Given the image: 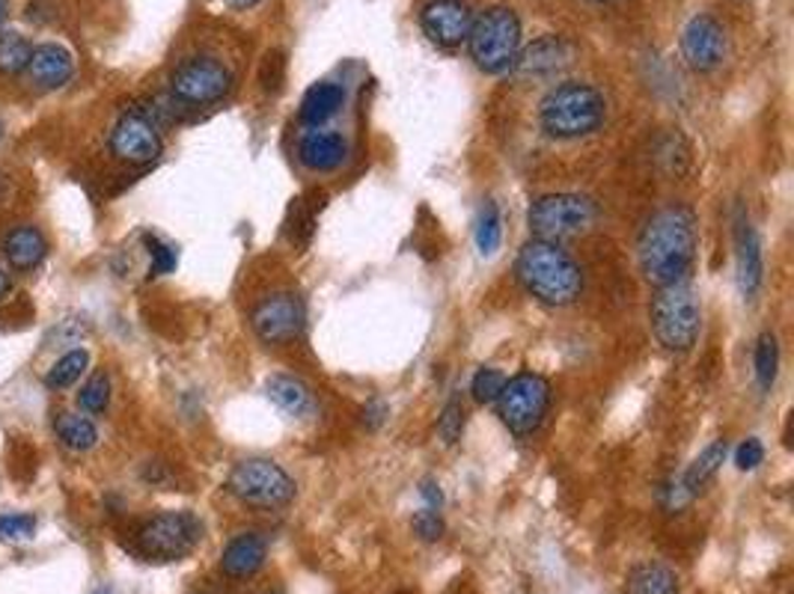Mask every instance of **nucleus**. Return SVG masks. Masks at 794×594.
Wrapping results in <instances>:
<instances>
[{"label":"nucleus","mask_w":794,"mask_h":594,"mask_svg":"<svg viewBox=\"0 0 794 594\" xmlns=\"http://www.w3.org/2000/svg\"><path fill=\"white\" fill-rule=\"evenodd\" d=\"M55 434L57 440L72 449V452H87L98 444V432L93 420L87 416H77V413H60L55 420Z\"/></svg>","instance_id":"nucleus-25"},{"label":"nucleus","mask_w":794,"mask_h":594,"mask_svg":"<svg viewBox=\"0 0 794 594\" xmlns=\"http://www.w3.org/2000/svg\"><path fill=\"white\" fill-rule=\"evenodd\" d=\"M253 334L272 348L292 346L306 327V306L294 292H274L262 298L251 313Z\"/></svg>","instance_id":"nucleus-10"},{"label":"nucleus","mask_w":794,"mask_h":594,"mask_svg":"<svg viewBox=\"0 0 794 594\" xmlns=\"http://www.w3.org/2000/svg\"><path fill=\"white\" fill-rule=\"evenodd\" d=\"M501 238H503V220H501V208L494 199H485L482 208H479L477 217V247L482 256H494L501 250Z\"/></svg>","instance_id":"nucleus-29"},{"label":"nucleus","mask_w":794,"mask_h":594,"mask_svg":"<svg viewBox=\"0 0 794 594\" xmlns=\"http://www.w3.org/2000/svg\"><path fill=\"white\" fill-rule=\"evenodd\" d=\"M3 256L15 270L39 268L48 256V238L36 227H15L3 238Z\"/></svg>","instance_id":"nucleus-19"},{"label":"nucleus","mask_w":794,"mask_h":594,"mask_svg":"<svg viewBox=\"0 0 794 594\" xmlns=\"http://www.w3.org/2000/svg\"><path fill=\"white\" fill-rule=\"evenodd\" d=\"M762 461H765V446L762 440H756V437H747V440L735 449V466H738L741 473H753Z\"/></svg>","instance_id":"nucleus-37"},{"label":"nucleus","mask_w":794,"mask_h":594,"mask_svg":"<svg viewBox=\"0 0 794 594\" xmlns=\"http://www.w3.org/2000/svg\"><path fill=\"white\" fill-rule=\"evenodd\" d=\"M568 63V45L560 39V36H542L536 39L533 45H527L518 60H515V69L521 75H551L556 72L560 65Z\"/></svg>","instance_id":"nucleus-20"},{"label":"nucleus","mask_w":794,"mask_h":594,"mask_svg":"<svg viewBox=\"0 0 794 594\" xmlns=\"http://www.w3.org/2000/svg\"><path fill=\"white\" fill-rule=\"evenodd\" d=\"M515 277L524 292L544 306H568L584 292V274L566 250L551 241H527L515 259Z\"/></svg>","instance_id":"nucleus-2"},{"label":"nucleus","mask_w":794,"mask_h":594,"mask_svg":"<svg viewBox=\"0 0 794 594\" xmlns=\"http://www.w3.org/2000/svg\"><path fill=\"white\" fill-rule=\"evenodd\" d=\"M384 420H387V404H384V401L375 399L363 408V422H366V428H372V432H375Z\"/></svg>","instance_id":"nucleus-38"},{"label":"nucleus","mask_w":794,"mask_h":594,"mask_svg":"<svg viewBox=\"0 0 794 594\" xmlns=\"http://www.w3.org/2000/svg\"><path fill=\"white\" fill-rule=\"evenodd\" d=\"M497 416L518 437H527L542 428L548 408H551V384L536 372H518L506 378L497 396Z\"/></svg>","instance_id":"nucleus-9"},{"label":"nucleus","mask_w":794,"mask_h":594,"mask_svg":"<svg viewBox=\"0 0 794 594\" xmlns=\"http://www.w3.org/2000/svg\"><path fill=\"white\" fill-rule=\"evenodd\" d=\"M265 392L289 416H306V413H313V408H316L310 387H306L304 380L292 378V375H272V378L265 380Z\"/></svg>","instance_id":"nucleus-22"},{"label":"nucleus","mask_w":794,"mask_h":594,"mask_svg":"<svg viewBox=\"0 0 794 594\" xmlns=\"http://www.w3.org/2000/svg\"><path fill=\"white\" fill-rule=\"evenodd\" d=\"M726 454H730V444L720 437L714 444H708L702 452L697 454V461L687 466L685 475H682V485L687 487V494L690 497H697L699 490L720 473V466L726 464Z\"/></svg>","instance_id":"nucleus-24"},{"label":"nucleus","mask_w":794,"mask_h":594,"mask_svg":"<svg viewBox=\"0 0 794 594\" xmlns=\"http://www.w3.org/2000/svg\"><path fill=\"white\" fill-rule=\"evenodd\" d=\"M227 490L232 497L253 508H284L294 499L292 475L268 458H248L232 466L227 478Z\"/></svg>","instance_id":"nucleus-8"},{"label":"nucleus","mask_w":794,"mask_h":594,"mask_svg":"<svg viewBox=\"0 0 794 594\" xmlns=\"http://www.w3.org/2000/svg\"><path fill=\"white\" fill-rule=\"evenodd\" d=\"M77 404H81V411L93 413V416H98V413L108 411L110 378L105 375V372H96V375H93V378L84 384V389L77 392Z\"/></svg>","instance_id":"nucleus-30"},{"label":"nucleus","mask_w":794,"mask_h":594,"mask_svg":"<svg viewBox=\"0 0 794 594\" xmlns=\"http://www.w3.org/2000/svg\"><path fill=\"white\" fill-rule=\"evenodd\" d=\"M753 366H756V384L762 392H771L777 372H780V346H777V336L762 334L753 351Z\"/></svg>","instance_id":"nucleus-28"},{"label":"nucleus","mask_w":794,"mask_h":594,"mask_svg":"<svg viewBox=\"0 0 794 594\" xmlns=\"http://www.w3.org/2000/svg\"><path fill=\"white\" fill-rule=\"evenodd\" d=\"M27 75L36 87L43 89H57L72 81L75 75V57L69 48L57 43H45L36 45L31 54V63H27Z\"/></svg>","instance_id":"nucleus-17"},{"label":"nucleus","mask_w":794,"mask_h":594,"mask_svg":"<svg viewBox=\"0 0 794 594\" xmlns=\"http://www.w3.org/2000/svg\"><path fill=\"white\" fill-rule=\"evenodd\" d=\"M625 594H682V585L673 568L661 562H640L628 571Z\"/></svg>","instance_id":"nucleus-23"},{"label":"nucleus","mask_w":794,"mask_h":594,"mask_svg":"<svg viewBox=\"0 0 794 594\" xmlns=\"http://www.w3.org/2000/svg\"><path fill=\"white\" fill-rule=\"evenodd\" d=\"M697 215L682 203L658 208L640 229L637 259L654 289L685 282L697 259Z\"/></svg>","instance_id":"nucleus-1"},{"label":"nucleus","mask_w":794,"mask_h":594,"mask_svg":"<svg viewBox=\"0 0 794 594\" xmlns=\"http://www.w3.org/2000/svg\"><path fill=\"white\" fill-rule=\"evenodd\" d=\"M7 12H10V0H0V24L7 22Z\"/></svg>","instance_id":"nucleus-42"},{"label":"nucleus","mask_w":794,"mask_h":594,"mask_svg":"<svg viewBox=\"0 0 794 594\" xmlns=\"http://www.w3.org/2000/svg\"><path fill=\"white\" fill-rule=\"evenodd\" d=\"M268 559V541L260 532H241L220 553V571L229 580H251Z\"/></svg>","instance_id":"nucleus-16"},{"label":"nucleus","mask_w":794,"mask_h":594,"mask_svg":"<svg viewBox=\"0 0 794 594\" xmlns=\"http://www.w3.org/2000/svg\"><path fill=\"white\" fill-rule=\"evenodd\" d=\"M468 45L473 63L482 72L503 75L515 69V60L521 54V22L515 10L506 3H494L489 10L473 15Z\"/></svg>","instance_id":"nucleus-5"},{"label":"nucleus","mask_w":794,"mask_h":594,"mask_svg":"<svg viewBox=\"0 0 794 594\" xmlns=\"http://www.w3.org/2000/svg\"><path fill=\"white\" fill-rule=\"evenodd\" d=\"M461 432H465V404H461V399H449L441 420H437V437L446 446H456Z\"/></svg>","instance_id":"nucleus-32"},{"label":"nucleus","mask_w":794,"mask_h":594,"mask_svg":"<svg viewBox=\"0 0 794 594\" xmlns=\"http://www.w3.org/2000/svg\"><path fill=\"white\" fill-rule=\"evenodd\" d=\"M89 368V354L84 348H75V351H65L55 366L48 368L45 375V384L51 389H69L72 384L81 380V375Z\"/></svg>","instance_id":"nucleus-27"},{"label":"nucleus","mask_w":794,"mask_h":594,"mask_svg":"<svg viewBox=\"0 0 794 594\" xmlns=\"http://www.w3.org/2000/svg\"><path fill=\"white\" fill-rule=\"evenodd\" d=\"M33 45L27 36L15 31L0 33V72L3 75H22V72H27Z\"/></svg>","instance_id":"nucleus-26"},{"label":"nucleus","mask_w":794,"mask_h":594,"mask_svg":"<svg viewBox=\"0 0 794 594\" xmlns=\"http://www.w3.org/2000/svg\"><path fill=\"white\" fill-rule=\"evenodd\" d=\"M702 330V303L690 282L661 286L652 298V334L658 346L673 354H687Z\"/></svg>","instance_id":"nucleus-4"},{"label":"nucleus","mask_w":794,"mask_h":594,"mask_svg":"<svg viewBox=\"0 0 794 594\" xmlns=\"http://www.w3.org/2000/svg\"><path fill=\"white\" fill-rule=\"evenodd\" d=\"M232 89V75L229 69L215 57H191L182 65H176L170 77V93L182 105L206 108L215 105Z\"/></svg>","instance_id":"nucleus-11"},{"label":"nucleus","mask_w":794,"mask_h":594,"mask_svg":"<svg viewBox=\"0 0 794 594\" xmlns=\"http://www.w3.org/2000/svg\"><path fill=\"white\" fill-rule=\"evenodd\" d=\"M10 292H12V277L7 274V270L0 268V301H3V298H7Z\"/></svg>","instance_id":"nucleus-40"},{"label":"nucleus","mask_w":794,"mask_h":594,"mask_svg":"<svg viewBox=\"0 0 794 594\" xmlns=\"http://www.w3.org/2000/svg\"><path fill=\"white\" fill-rule=\"evenodd\" d=\"M200 594H206V592H200Z\"/></svg>","instance_id":"nucleus-46"},{"label":"nucleus","mask_w":794,"mask_h":594,"mask_svg":"<svg viewBox=\"0 0 794 594\" xmlns=\"http://www.w3.org/2000/svg\"><path fill=\"white\" fill-rule=\"evenodd\" d=\"M346 155H349V146H346L342 134H337V131L313 129L298 141V161L304 163L306 170H313V173L337 170L339 163L346 161Z\"/></svg>","instance_id":"nucleus-18"},{"label":"nucleus","mask_w":794,"mask_h":594,"mask_svg":"<svg viewBox=\"0 0 794 594\" xmlns=\"http://www.w3.org/2000/svg\"><path fill=\"white\" fill-rule=\"evenodd\" d=\"M607 105L599 89L580 84V81H566L554 87L539 105V122L544 134L556 141H577L596 134L604 122Z\"/></svg>","instance_id":"nucleus-3"},{"label":"nucleus","mask_w":794,"mask_h":594,"mask_svg":"<svg viewBox=\"0 0 794 594\" xmlns=\"http://www.w3.org/2000/svg\"><path fill=\"white\" fill-rule=\"evenodd\" d=\"M316 232V211L313 208H306L304 199H298L292 206V223H289V238H292V244L298 247H306L310 244V238Z\"/></svg>","instance_id":"nucleus-33"},{"label":"nucleus","mask_w":794,"mask_h":594,"mask_svg":"<svg viewBox=\"0 0 794 594\" xmlns=\"http://www.w3.org/2000/svg\"><path fill=\"white\" fill-rule=\"evenodd\" d=\"M420 497L425 499V508L441 511V506H444V494H441V487H437L432 478H425L423 485H420Z\"/></svg>","instance_id":"nucleus-39"},{"label":"nucleus","mask_w":794,"mask_h":594,"mask_svg":"<svg viewBox=\"0 0 794 594\" xmlns=\"http://www.w3.org/2000/svg\"><path fill=\"white\" fill-rule=\"evenodd\" d=\"M596 217H599V208L589 196L544 194L533 199V206L527 211V227L539 241L560 244V241L589 232Z\"/></svg>","instance_id":"nucleus-7"},{"label":"nucleus","mask_w":794,"mask_h":594,"mask_svg":"<svg viewBox=\"0 0 794 594\" xmlns=\"http://www.w3.org/2000/svg\"><path fill=\"white\" fill-rule=\"evenodd\" d=\"M592 3H607V0H592Z\"/></svg>","instance_id":"nucleus-43"},{"label":"nucleus","mask_w":794,"mask_h":594,"mask_svg":"<svg viewBox=\"0 0 794 594\" xmlns=\"http://www.w3.org/2000/svg\"><path fill=\"white\" fill-rule=\"evenodd\" d=\"M682 54L694 72H711L723 63L726 57V31L718 19L706 12L694 15L682 33Z\"/></svg>","instance_id":"nucleus-13"},{"label":"nucleus","mask_w":794,"mask_h":594,"mask_svg":"<svg viewBox=\"0 0 794 594\" xmlns=\"http://www.w3.org/2000/svg\"><path fill=\"white\" fill-rule=\"evenodd\" d=\"M36 535V518L33 514H0V538L31 541Z\"/></svg>","instance_id":"nucleus-35"},{"label":"nucleus","mask_w":794,"mask_h":594,"mask_svg":"<svg viewBox=\"0 0 794 594\" xmlns=\"http://www.w3.org/2000/svg\"><path fill=\"white\" fill-rule=\"evenodd\" d=\"M342 101H346V93L339 84H330V81L313 84L301 98V122L310 129H322L327 119L337 117Z\"/></svg>","instance_id":"nucleus-21"},{"label":"nucleus","mask_w":794,"mask_h":594,"mask_svg":"<svg viewBox=\"0 0 794 594\" xmlns=\"http://www.w3.org/2000/svg\"><path fill=\"white\" fill-rule=\"evenodd\" d=\"M203 541V520L191 511H158L137 530V550L149 562H182Z\"/></svg>","instance_id":"nucleus-6"},{"label":"nucleus","mask_w":794,"mask_h":594,"mask_svg":"<svg viewBox=\"0 0 794 594\" xmlns=\"http://www.w3.org/2000/svg\"><path fill=\"white\" fill-rule=\"evenodd\" d=\"M110 151L122 163L131 167H146L161 158L164 141L155 113L149 108H131L120 117V122L110 131Z\"/></svg>","instance_id":"nucleus-12"},{"label":"nucleus","mask_w":794,"mask_h":594,"mask_svg":"<svg viewBox=\"0 0 794 594\" xmlns=\"http://www.w3.org/2000/svg\"><path fill=\"white\" fill-rule=\"evenodd\" d=\"M423 33L441 48H458L468 43L473 27V10L465 0H429L420 12Z\"/></svg>","instance_id":"nucleus-14"},{"label":"nucleus","mask_w":794,"mask_h":594,"mask_svg":"<svg viewBox=\"0 0 794 594\" xmlns=\"http://www.w3.org/2000/svg\"><path fill=\"white\" fill-rule=\"evenodd\" d=\"M0 134H3V125H0Z\"/></svg>","instance_id":"nucleus-45"},{"label":"nucleus","mask_w":794,"mask_h":594,"mask_svg":"<svg viewBox=\"0 0 794 594\" xmlns=\"http://www.w3.org/2000/svg\"><path fill=\"white\" fill-rule=\"evenodd\" d=\"M735 280H738V292L744 301H756L765 282L762 241L744 211L735 217Z\"/></svg>","instance_id":"nucleus-15"},{"label":"nucleus","mask_w":794,"mask_h":594,"mask_svg":"<svg viewBox=\"0 0 794 594\" xmlns=\"http://www.w3.org/2000/svg\"><path fill=\"white\" fill-rule=\"evenodd\" d=\"M503 384H506V375H503L501 368L482 366L477 375H473L470 392H473V399H477L479 404H494L497 396H501Z\"/></svg>","instance_id":"nucleus-31"},{"label":"nucleus","mask_w":794,"mask_h":594,"mask_svg":"<svg viewBox=\"0 0 794 594\" xmlns=\"http://www.w3.org/2000/svg\"><path fill=\"white\" fill-rule=\"evenodd\" d=\"M411 526H413V535L420 541H429V544H435V541L444 538V518H441V511L435 508H420V511H413L411 518Z\"/></svg>","instance_id":"nucleus-34"},{"label":"nucleus","mask_w":794,"mask_h":594,"mask_svg":"<svg viewBox=\"0 0 794 594\" xmlns=\"http://www.w3.org/2000/svg\"><path fill=\"white\" fill-rule=\"evenodd\" d=\"M143 244L149 250V259H153V277H164V274H173L176 270V250L170 244H164L155 235L143 238Z\"/></svg>","instance_id":"nucleus-36"},{"label":"nucleus","mask_w":794,"mask_h":594,"mask_svg":"<svg viewBox=\"0 0 794 594\" xmlns=\"http://www.w3.org/2000/svg\"><path fill=\"white\" fill-rule=\"evenodd\" d=\"M265 594H280V592H265Z\"/></svg>","instance_id":"nucleus-44"},{"label":"nucleus","mask_w":794,"mask_h":594,"mask_svg":"<svg viewBox=\"0 0 794 594\" xmlns=\"http://www.w3.org/2000/svg\"><path fill=\"white\" fill-rule=\"evenodd\" d=\"M229 7H236V10H248V7H256L260 0H227Z\"/></svg>","instance_id":"nucleus-41"}]
</instances>
